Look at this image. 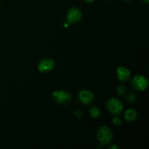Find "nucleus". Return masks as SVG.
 <instances>
[{
  "mask_svg": "<svg viewBox=\"0 0 149 149\" xmlns=\"http://www.w3.org/2000/svg\"><path fill=\"white\" fill-rule=\"evenodd\" d=\"M113 138V132L107 126H101L97 130V139L100 145L106 146L110 143Z\"/></svg>",
  "mask_w": 149,
  "mask_h": 149,
  "instance_id": "obj_1",
  "label": "nucleus"
},
{
  "mask_svg": "<svg viewBox=\"0 0 149 149\" xmlns=\"http://www.w3.org/2000/svg\"><path fill=\"white\" fill-rule=\"evenodd\" d=\"M106 107L111 113L118 116L122 113L124 106L122 102L116 97H111L106 102Z\"/></svg>",
  "mask_w": 149,
  "mask_h": 149,
  "instance_id": "obj_2",
  "label": "nucleus"
},
{
  "mask_svg": "<svg viewBox=\"0 0 149 149\" xmlns=\"http://www.w3.org/2000/svg\"><path fill=\"white\" fill-rule=\"evenodd\" d=\"M131 87L136 91H144L148 88V80L144 76L136 75L132 77L130 81Z\"/></svg>",
  "mask_w": 149,
  "mask_h": 149,
  "instance_id": "obj_3",
  "label": "nucleus"
},
{
  "mask_svg": "<svg viewBox=\"0 0 149 149\" xmlns=\"http://www.w3.org/2000/svg\"><path fill=\"white\" fill-rule=\"evenodd\" d=\"M52 97L54 100L58 104L68 105L72 100V95L68 92L65 90H56L52 93Z\"/></svg>",
  "mask_w": 149,
  "mask_h": 149,
  "instance_id": "obj_4",
  "label": "nucleus"
},
{
  "mask_svg": "<svg viewBox=\"0 0 149 149\" xmlns=\"http://www.w3.org/2000/svg\"><path fill=\"white\" fill-rule=\"evenodd\" d=\"M81 17H82V13L81 10L77 7H73L70 8L67 13V23L69 24L77 23L81 20Z\"/></svg>",
  "mask_w": 149,
  "mask_h": 149,
  "instance_id": "obj_5",
  "label": "nucleus"
},
{
  "mask_svg": "<svg viewBox=\"0 0 149 149\" xmlns=\"http://www.w3.org/2000/svg\"><path fill=\"white\" fill-rule=\"evenodd\" d=\"M55 66V63L51 58H44L39 61L38 69L42 73H48L52 71Z\"/></svg>",
  "mask_w": 149,
  "mask_h": 149,
  "instance_id": "obj_6",
  "label": "nucleus"
},
{
  "mask_svg": "<svg viewBox=\"0 0 149 149\" xmlns=\"http://www.w3.org/2000/svg\"><path fill=\"white\" fill-rule=\"evenodd\" d=\"M79 100L84 105H90L95 100V95L91 91L87 90H81L78 94Z\"/></svg>",
  "mask_w": 149,
  "mask_h": 149,
  "instance_id": "obj_7",
  "label": "nucleus"
},
{
  "mask_svg": "<svg viewBox=\"0 0 149 149\" xmlns=\"http://www.w3.org/2000/svg\"><path fill=\"white\" fill-rule=\"evenodd\" d=\"M131 71L125 66H119L116 69V77L120 81H128L130 78Z\"/></svg>",
  "mask_w": 149,
  "mask_h": 149,
  "instance_id": "obj_8",
  "label": "nucleus"
},
{
  "mask_svg": "<svg viewBox=\"0 0 149 149\" xmlns=\"http://www.w3.org/2000/svg\"><path fill=\"white\" fill-rule=\"evenodd\" d=\"M138 116V112L135 110L132 109H129L125 111V115H124V118L125 120L127 122H134L137 119Z\"/></svg>",
  "mask_w": 149,
  "mask_h": 149,
  "instance_id": "obj_9",
  "label": "nucleus"
},
{
  "mask_svg": "<svg viewBox=\"0 0 149 149\" xmlns=\"http://www.w3.org/2000/svg\"><path fill=\"white\" fill-rule=\"evenodd\" d=\"M89 112H90V116L93 118H94V119H97V118H98L100 116V109H98V107H97L95 106H91Z\"/></svg>",
  "mask_w": 149,
  "mask_h": 149,
  "instance_id": "obj_10",
  "label": "nucleus"
},
{
  "mask_svg": "<svg viewBox=\"0 0 149 149\" xmlns=\"http://www.w3.org/2000/svg\"><path fill=\"white\" fill-rule=\"evenodd\" d=\"M126 100L129 103H134L135 101L137 100V95L135 94V92L133 91H130L128 93L126 97Z\"/></svg>",
  "mask_w": 149,
  "mask_h": 149,
  "instance_id": "obj_11",
  "label": "nucleus"
},
{
  "mask_svg": "<svg viewBox=\"0 0 149 149\" xmlns=\"http://www.w3.org/2000/svg\"><path fill=\"white\" fill-rule=\"evenodd\" d=\"M116 93L119 96H124L127 93V87L124 84L118 86L116 88Z\"/></svg>",
  "mask_w": 149,
  "mask_h": 149,
  "instance_id": "obj_12",
  "label": "nucleus"
},
{
  "mask_svg": "<svg viewBox=\"0 0 149 149\" xmlns=\"http://www.w3.org/2000/svg\"><path fill=\"white\" fill-rule=\"evenodd\" d=\"M112 122H113V125L116 127L121 126L122 124V121L121 120V119H119V117H117V116H116V117H114L112 119Z\"/></svg>",
  "mask_w": 149,
  "mask_h": 149,
  "instance_id": "obj_13",
  "label": "nucleus"
},
{
  "mask_svg": "<svg viewBox=\"0 0 149 149\" xmlns=\"http://www.w3.org/2000/svg\"><path fill=\"white\" fill-rule=\"evenodd\" d=\"M73 114H74L75 116H77V118H79V119H81V118L82 117V116H83L82 112H81V111H79V110L75 111L73 113Z\"/></svg>",
  "mask_w": 149,
  "mask_h": 149,
  "instance_id": "obj_14",
  "label": "nucleus"
},
{
  "mask_svg": "<svg viewBox=\"0 0 149 149\" xmlns=\"http://www.w3.org/2000/svg\"><path fill=\"white\" fill-rule=\"evenodd\" d=\"M109 148H111V149H118V146H117L112 145V146H109Z\"/></svg>",
  "mask_w": 149,
  "mask_h": 149,
  "instance_id": "obj_15",
  "label": "nucleus"
},
{
  "mask_svg": "<svg viewBox=\"0 0 149 149\" xmlns=\"http://www.w3.org/2000/svg\"><path fill=\"white\" fill-rule=\"evenodd\" d=\"M142 1L146 4H148L149 3V0H142Z\"/></svg>",
  "mask_w": 149,
  "mask_h": 149,
  "instance_id": "obj_16",
  "label": "nucleus"
},
{
  "mask_svg": "<svg viewBox=\"0 0 149 149\" xmlns=\"http://www.w3.org/2000/svg\"><path fill=\"white\" fill-rule=\"evenodd\" d=\"M84 1H86V2H93L95 0H84Z\"/></svg>",
  "mask_w": 149,
  "mask_h": 149,
  "instance_id": "obj_17",
  "label": "nucleus"
},
{
  "mask_svg": "<svg viewBox=\"0 0 149 149\" xmlns=\"http://www.w3.org/2000/svg\"><path fill=\"white\" fill-rule=\"evenodd\" d=\"M122 1H132V0H122Z\"/></svg>",
  "mask_w": 149,
  "mask_h": 149,
  "instance_id": "obj_18",
  "label": "nucleus"
},
{
  "mask_svg": "<svg viewBox=\"0 0 149 149\" xmlns=\"http://www.w3.org/2000/svg\"><path fill=\"white\" fill-rule=\"evenodd\" d=\"M107 1H114V0H107Z\"/></svg>",
  "mask_w": 149,
  "mask_h": 149,
  "instance_id": "obj_19",
  "label": "nucleus"
},
{
  "mask_svg": "<svg viewBox=\"0 0 149 149\" xmlns=\"http://www.w3.org/2000/svg\"><path fill=\"white\" fill-rule=\"evenodd\" d=\"M0 7H1V3H0Z\"/></svg>",
  "mask_w": 149,
  "mask_h": 149,
  "instance_id": "obj_20",
  "label": "nucleus"
}]
</instances>
